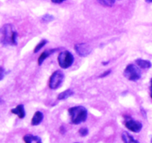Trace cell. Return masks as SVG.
<instances>
[{
  "mask_svg": "<svg viewBox=\"0 0 152 143\" xmlns=\"http://www.w3.org/2000/svg\"><path fill=\"white\" fill-rule=\"evenodd\" d=\"M123 74L125 77L130 81L136 82L141 78L140 69L133 64H130L126 67Z\"/></svg>",
  "mask_w": 152,
  "mask_h": 143,
  "instance_id": "cell-4",
  "label": "cell"
},
{
  "mask_svg": "<svg viewBox=\"0 0 152 143\" xmlns=\"http://www.w3.org/2000/svg\"><path fill=\"white\" fill-rule=\"evenodd\" d=\"M54 19V17H53L52 15L50 14H45L44 16L42 17L41 20L42 22H43V23H48V22H52V21Z\"/></svg>",
  "mask_w": 152,
  "mask_h": 143,
  "instance_id": "cell-17",
  "label": "cell"
},
{
  "mask_svg": "<svg viewBox=\"0 0 152 143\" xmlns=\"http://www.w3.org/2000/svg\"><path fill=\"white\" fill-rule=\"evenodd\" d=\"M73 124L79 125L86 121L88 117V111L83 106H74L68 109Z\"/></svg>",
  "mask_w": 152,
  "mask_h": 143,
  "instance_id": "cell-2",
  "label": "cell"
},
{
  "mask_svg": "<svg viewBox=\"0 0 152 143\" xmlns=\"http://www.w3.org/2000/svg\"><path fill=\"white\" fill-rule=\"evenodd\" d=\"M17 38V32L11 24H5L0 28V43L3 45H16Z\"/></svg>",
  "mask_w": 152,
  "mask_h": 143,
  "instance_id": "cell-1",
  "label": "cell"
},
{
  "mask_svg": "<svg viewBox=\"0 0 152 143\" xmlns=\"http://www.w3.org/2000/svg\"><path fill=\"white\" fill-rule=\"evenodd\" d=\"M4 74H5V71H4V68L0 67V81L1 80H3V78L4 77Z\"/></svg>",
  "mask_w": 152,
  "mask_h": 143,
  "instance_id": "cell-19",
  "label": "cell"
},
{
  "mask_svg": "<svg viewBox=\"0 0 152 143\" xmlns=\"http://www.w3.org/2000/svg\"><path fill=\"white\" fill-rule=\"evenodd\" d=\"M11 113L18 116L19 119H23L25 117V111L23 105H19L15 108L11 109Z\"/></svg>",
  "mask_w": 152,
  "mask_h": 143,
  "instance_id": "cell-9",
  "label": "cell"
},
{
  "mask_svg": "<svg viewBox=\"0 0 152 143\" xmlns=\"http://www.w3.org/2000/svg\"><path fill=\"white\" fill-rule=\"evenodd\" d=\"M65 79V75L62 71H56L53 73L49 80V88L52 90H56L58 88L60 87Z\"/></svg>",
  "mask_w": 152,
  "mask_h": 143,
  "instance_id": "cell-5",
  "label": "cell"
},
{
  "mask_svg": "<svg viewBox=\"0 0 152 143\" xmlns=\"http://www.w3.org/2000/svg\"><path fill=\"white\" fill-rule=\"evenodd\" d=\"M56 50H57V49H53V50H45L44 52H42L38 59V65H41L43 63V62L45 61V59H47L49 56H50L52 53H53L55 51H56Z\"/></svg>",
  "mask_w": 152,
  "mask_h": 143,
  "instance_id": "cell-10",
  "label": "cell"
},
{
  "mask_svg": "<svg viewBox=\"0 0 152 143\" xmlns=\"http://www.w3.org/2000/svg\"><path fill=\"white\" fill-rule=\"evenodd\" d=\"M43 118H44V115H43L41 111H37V112L34 114L32 120H31V125H39L42 122Z\"/></svg>",
  "mask_w": 152,
  "mask_h": 143,
  "instance_id": "cell-8",
  "label": "cell"
},
{
  "mask_svg": "<svg viewBox=\"0 0 152 143\" xmlns=\"http://www.w3.org/2000/svg\"><path fill=\"white\" fill-rule=\"evenodd\" d=\"M72 95H74V91L71 89H68V90L59 93L58 95L57 99L58 100H64V99H67L68 98H69Z\"/></svg>",
  "mask_w": 152,
  "mask_h": 143,
  "instance_id": "cell-13",
  "label": "cell"
},
{
  "mask_svg": "<svg viewBox=\"0 0 152 143\" xmlns=\"http://www.w3.org/2000/svg\"><path fill=\"white\" fill-rule=\"evenodd\" d=\"M74 49L77 54L81 57H86V56H88L92 51V47L86 43L75 45Z\"/></svg>",
  "mask_w": 152,
  "mask_h": 143,
  "instance_id": "cell-6",
  "label": "cell"
},
{
  "mask_svg": "<svg viewBox=\"0 0 152 143\" xmlns=\"http://www.w3.org/2000/svg\"><path fill=\"white\" fill-rule=\"evenodd\" d=\"M47 43H48V41L46 39L41 40V41L39 42V44L36 46L35 48H34V53H37V52L39 51V50H41V49L42 48V47H44L46 44H47Z\"/></svg>",
  "mask_w": 152,
  "mask_h": 143,
  "instance_id": "cell-15",
  "label": "cell"
},
{
  "mask_svg": "<svg viewBox=\"0 0 152 143\" xmlns=\"http://www.w3.org/2000/svg\"><path fill=\"white\" fill-rule=\"evenodd\" d=\"M79 133L82 136H86L88 134V129L86 128H80L79 131Z\"/></svg>",
  "mask_w": 152,
  "mask_h": 143,
  "instance_id": "cell-18",
  "label": "cell"
},
{
  "mask_svg": "<svg viewBox=\"0 0 152 143\" xmlns=\"http://www.w3.org/2000/svg\"><path fill=\"white\" fill-rule=\"evenodd\" d=\"M23 140L25 142H42L41 138L32 134H27L23 137Z\"/></svg>",
  "mask_w": 152,
  "mask_h": 143,
  "instance_id": "cell-12",
  "label": "cell"
},
{
  "mask_svg": "<svg viewBox=\"0 0 152 143\" xmlns=\"http://www.w3.org/2000/svg\"><path fill=\"white\" fill-rule=\"evenodd\" d=\"M57 59L59 65L63 69H67L69 67H71L74 61V56L68 50L60 52Z\"/></svg>",
  "mask_w": 152,
  "mask_h": 143,
  "instance_id": "cell-3",
  "label": "cell"
},
{
  "mask_svg": "<svg viewBox=\"0 0 152 143\" xmlns=\"http://www.w3.org/2000/svg\"><path fill=\"white\" fill-rule=\"evenodd\" d=\"M151 142H152V138H151Z\"/></svg>",
  "mask_w": 152,
  "mask_h": 143,
  "instance_id": "cell-25",
  "label": "cell"
},
{
  "mask_svg": "<svg viewBox=\"0 0 152 143\" xmlns=\"http://www.w3.org/2000/svg\"><path fill=\"white\" fill-rule=\"evenodd\" d=\"M111 70H108V71H105V72H104L103 74H102V75L99 76V77H100V78H103V77H106L107 76H108L110 74H111Z\"/></svg>",
  "mask_w": 152,
  "mask_h": 143,
  "instance_id": "cell-20",
  "label": "cell"
},
{
  "mask_svg": "<svg viewBox=\"0 0 152 143\" xmlns=\"http://www.w3.org/2000/svg\"><path fill=\"white\" fill-rule=\"evenodd\" d=\"M64 1H65V0H51L52 2L54 3V4H60V3L63 2Z\"/></svg>",
  "mask_w": 152,
  "mask_h": 143,
  "instance_id": "cell-21",
  "label": "cell"
},
{
  "mask_svg": "<svg viewBox=\"0 0 152 143\" xmlns=\"http://www.w3.org/2000/svg\"><path fill=\"white\" fill-rule=\"evenodd\" d=\"M125 126L134 133H139L142 128V123L134 120H128L125 123Z\"/></svg>",
  "mask_w": 152,
  "mask_h": 143,
  "instance_id": "cell-7",
  "label": "cell"
},
{
  "mask_svg": "<svg viewBox=\"0 0 152 143\" xmlns=\"http://www.w3.org/2000/svg\"><path fill=\"white\" fill-rule=\"evenodd\" d=\"M150 95H151V97L152 99V79L151 80V87H150Z\"/></svg>",
  "mask_w": 152,
  "mask_h": 143,
  "instance_id": "cell-22",
  "label": "cell"
},
{
  "mask_svg": "<svg viewBox=\"0 0 152 143\" xmlns=\"http://www.w3.org/2000/svg\"><path fill=\"white\" fill-rule=\"evenodd\" d=\"M145 1H146V2H148V3H151L152 0H145Z\"/></svg>",
  "mask_w": 152,
  "mask_h": 143,
  "instance_id": "cell-23",
  "label": "cell"
},
{
  "mask_svg": "<svg viewBox=\"0 0 152 143\" xmlns=\"http://www.w3.org/2000/svg\"><path fill=\"white\" fill-rule=\"evenodd\" d=\"M122 139L124 142L126 143H130V142H138L137 140L134 139L132 135L129 134L128 132H123L122 134Z\"/></svg>",
  "mask_w": 152,
  "mask_h": 143,
  "instance_id": "cell-14",
  "label": "cell"
},
{
  "mask_svg": "<svg viewBox=\"0 0 152 143\" xmlns=\"http://www.w3.org/2000/svg\"><path fill=\"white\" fill-rule=\"evenodd\" d=\"M108 62H102V65H108Z\"/></svg>",
  "mask_w": 152,
  "mask_h": 143,
  "instance_id": "cell-24",
  "label": "cell"
},
{
  "mask_svg": "<svg viewBox=\"0 0 152 143\" xmlns=\"http://www.w3.org/2000/svg\"><path fill=\"white\" fill-rule=\"evenodd\" d=\"M98 1L105 7H111L115 2V0H98Z\"/></svg>",
  "mask_w": 152,
  "mask_h": 143,
  "instance_id": "cell-16",
  "label": "cell"
},
{
  "mask_svg": "<svg viewBox=\"0 0 152 143\" xmlns=\"http://www.w3.org/2000/svg\"><path fill=\"white\" fill-rule=\"evenodd\" d=\"M136 64L141 68L143 69H148L151 67V63L148 60H145L142 59H136Z\"/></svg>",
  "mask_w": 152,
  "mask_h": 143,
  "instance_id": "cell-11",
  "label": "cell"
}]
</instances>
